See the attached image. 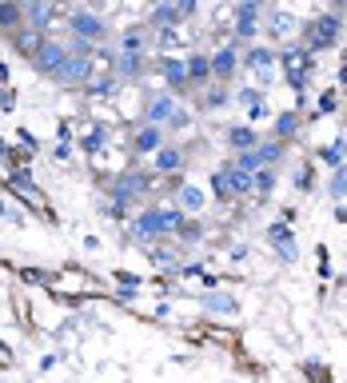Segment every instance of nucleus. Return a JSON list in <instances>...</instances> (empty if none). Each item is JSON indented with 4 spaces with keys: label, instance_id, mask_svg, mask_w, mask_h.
<instances>
[{
    "label": "nucleus",
    "instance_id": "1",
    "mask_svg": "<svg viewBox=\"0 0 347 383\" xmlns=\"http://www.w3.org/2000/svg\"><path fill=\"white\" fill-rule=\"evenodd\" d=\"M148 192H152V176L148 172H136V168H128V172L108 188V196H112L108 212H112V216H124V212L132 208L140 196H148Z\"/></svg>",
    "mask_w": 347,
    "mask_h": 383
},
{
    "label": "nucleus",
    "instance_id": "2",
    "mask_svg": "<svg viewBox=\"0 0 347 383\" xmlns=\"http://www.w3.org/2000/svg\"><path fill=\"white\" fill-rule=\"evenodd\" d=\"M280 64H284V76L287 84L296 88V92H303L308 88V76L315 72V52H308V44L303 40H292V44H284V52H280Z\"/></svg>",
    "mask_w": 347,
    "mask_h": 383
},
{
    "label": "nucleus",
    "instance_id": "3",
    "mask_svg": "<svg viewBox=\"0 0 347 383\" xmlns=\"http://www.w3.org/2000/svg\"><path fill=\"white\" fill-rule=\"evenodd\" d=\"M339 32H343L339 13H320L315 20H308V28H303V44H308V52H327V48L339 44Z\"/></svg>",
    "mask_w": 347,
    "mask_h": 383
},
{
    "label": "nucleus",
    "instance_id": "4",
    "mask_svg": "<svg viewBox=\"0 0 347 383\" xmlns=\"http://www.w3.org/2000/svg\"><path fill=\"white\" fill-rule=\"evenodd\" d=\"M164 235H172L168 232V223H164V208H144L136 216V223H132V240H136V244L156 247Z\"/></svg>",
    "mask_w": 347,
    "mask_h": 383
},
{
    "label": "nucleus",
    "instance_id": "5",
    "mask_svg": "<svg viewBox=\"0 0 347 383\" xmlns=\"http://www.w3.org/2000/svg\"><path fill=\"white\" fill-rule=\"evenodd\" d=\"M68 32H72L76 40H88V44H96V48L104 44V40H108V25H104V16L84 13V8L68 16Z\"/></svg>",
    "mask_w": 347,
    "mask_h": 383
},
{
    "label": "nucleus",
    "instance_id": "6",
    "mask_svg": "<svg viewBox=\"0 0 347 383\" xmlns=\"http://www.w3.org/2000/svg\"><path fill=\"white\" fill-rule=\"evenodd\" d=\"M156 72L164 76V84H168V92H172V96H184V92H192L188 60H180V56H160V60H156Z\"/></svg>",
    "mask_w": 347,
    "mask_h": 383
},
{
    "label": "nucleus",
    "instance_id": "7",
    "mask_svg": "<svg viewBox=\"0 0 347 383\" xmlns=\"http://www.w3.org/2000/svg\"><path fill=\"white\" fill-rule=\"evenodd\" d=\"M64 60H68V44H60V40H44L40 52L28 64H32L40 76H52V80H56V72L64 68Z\"/></svg>",
    "mask_w": 347,
    "mask_h": 383
},
{
    "label": "nucleus",
    "instance_id": "8",
    "mask_svg": "<svg viewBox=\"0 0 347 383\" xmlns=\"http://www.w3.org/2000/svg\"><path fill=\"white\" fill-rule=\"evenodd\" d=\"M92 72H96L92 56H72V52H68L64 68L56 72V84H60V88H84L88 80H92Z\"/></svg>",
    "mask_w": 347,
    "mask_h": 383
},
{
    "label": "nucleus",
    "instance_id": "9",
    "mask_svg": "<svg viewBox=\"0 0 347 383\" xmlns=\"http://www.w3.org/2000/svg\"><path fill=\"white\" fill-rule=\"evenodd\" d=\"M240 48L236 44H223V48H216L211 52V80H220V84H228L232 76L240 72Z\"/></svg>",
    "mask_w": 347,
    "mask_h": 383
},
{
    "label": "nucleus",
    "instance_id": "10",
    "mask_svg": "<svg viewBox=\"0 0 347 383\" xmlns=\"http://www.w3.org/2000/svg\"><path fill=\"white\" fill-rule=\"evenodd\" d=\"M44 40H48V37H44L40 28H32V25H20L16 32H8V44H13V52H16V56H25V60H32V56H37Z\"/></svg>",
    "mask_w": 347,
    "mask_h": 383
},
{
    "label": "nucleus",
    "instance_id": "11",
    "mask_svg": "<svg viewBox=\"0 0 347 383\" xmlns=\"http://www.w3.org/2000/svg\"><path fill=\"white\" fill-rule=\"evenodd\" d=\"M268 240H272V247H275V252H280V260H284V264H296V260H299L296 235H292V228H287L284 220H280V223H272V228H268Z\"/></svg>",
    "mask_w": 347,
    "mask_h": 383
},
{
    "label": "nucleus",
    "instance_id": "12",
    "mask_svg": "<svg viewBox=\"0 0 347 383\" xmlns=\"http://www.w3.org/2000/svg\"><path fill=\"white\" fill-rule=\"evenodd\" d=\"M164 148V128L160 124H140V132L132 136V152L136 156H156Z\"/></svg>",
    "mask_w": 347,
    "mask_h": 383
},
{
    "label": "nucleus",
    "instance_id": "13",
    "mask_svg": "<svg viewBox=\"0 0 347 383\" xmlns=\"http://www.w3.org/2000/svg\"><path fill=\"white\" fill-rule=\"evenodd\" d=\"M112 72H116V80H140L148 72V60H144V52H120L116 64H112Z\"/></svg>",
    "mask_w": 347,
    "mask_h": 383
},
{
    "label": "nucleus",
    "instance_id": "14",
    "mask_svg": "<svg viewBox=\"0 0 347 383\" xmlns=\"http://www.w3.org/2000/svg\"><path fill=\"white\" fill-rule=\"evenodd\" d=\"M176 112H180V104H176L172 92H164V96H152V100H148V124H160V128H168V124L176 120Z\"/></svg>",
    "mask_w": 347,
    "mask_h": 383
},
{
    "label": "nucleus",
    "instance_id": "15",
    "mask_svg": "<svg viewBox=\"0 0 347 383\" xmlns=\"http://www.w3.org/2000/svg\"><path fill=\"white\" fill-rule=\"evenodd\" d=\"M232 37H236V44H251V40L260 37V13L236 8V28H232Z\"/></svg>",
    "mask_w": 347,
    "mask_h": 383
},
{
    "label": "nucleus",
    "instance_id": "16",
    "mask_svg": "<svg viewBox=\"0 0 347 383\" xmlns=\"http://www.w3.org/2000/svg\"><path fill=\"white\" fill-rule=\"evenodd\" d=\"M223 140H228V148H232V152L240 156V152H251L256 144H260V132H256L251 124H232V128H228V136H223Z\"/></svg>",
    "mask_w": 347,
    "mask_h": 383
},
{
    "label": "nucleus",
    "instance_id": "17",
    "mask_svg": "<svg viewBox=\"0 0 347 383\" xmlns=\"http://www.w3.org/2000/svg\"><path fill=\"white\" fill-rule=\"evenodd\" d=\"M244 64H248V68H256V72H260V80H272L275 48H268V44H251L248 56H244Z\"/></svg>",
    "mask_w": 347,
    "mask_h": 383
},
{
    "label": "nucleus",
    "instance_id": "18",
    "mask_svg": "<svg viewBox=\"0 0 347 383\" xmlns=\"http://www.w3.org/2000/svg\"><path fill=\"white\" fill-rule=\"evenodd\" d=\"M52 20H56V0H37V4L25 13V25L40 28V32H48Z\"/></svg>",
    "mask_w": 347,
    "mask_h": 383
},
{
    "label": "nucleus",
    "instance_id": "19",
    "mask_svg": "<svg viewBox=\"0 0 347 383\" xmlns=\"http://www.w3.org/2000/svg\"><path fill=\"white\" fill-rule=\"evenodd\" d=\"M188 76H192V88L208 84L211 80V56H204V52H188Z\"/></svg>",
    "mask_w": 347,
    "mask_h": 383
},
{
    "label": "nucleus",
    "instance_id": "20",
    "mask_svg": "<svg viewBox=\"0 0 347 383\" xmlns=\"http://www.w3.org/2000/svg\"><path fill=\"white\" fill-rule=\"evenodd\" d=\"M180 168H184V152L164 144V148L156 152V176H176Z\"/></svg>",
    "mask_w": 347,
    "mask_h": 383
},
{
    "label": "nucleus",
    "instance_id": "21",
    "mask_svg": "<svg viewBox=\"0 0 347 383\" xmlns=\"http://www.w3.org/2000/svg\"><path fill=\"white\" fill-rule=\"evenodd\" d=\"M20 25H25V8H20L16 0H0V32L8 37V32H16Z\"/></svg>",
    "mask_w": 347,
    "mask_h": 383
},
{
    "label": "nucleus",
    "instance_id": "22",
    "mask_svg": "<svg viewBox=\"0 0 347 383\" xmlns=\"http://www.w3.org/2000/svg\"><path fill=\"white\" fill-rule=\"evenodd\" d=\"M204 308H208L211 316H236V311H240V299L228 296V292H211V296H204Z\"/></svg>",
    "mask_w": 347,
    "mask_h": 383
},
{
    "label": "nucleus",
    "instance_id": "23",
    "mask_svg": "<svg viewBox=\"0 0 347 383\" xmlns=\"http://www.w3.org/2000/svg\"><path fill=\"white\" fill-rule=\"evenodd\" d=\"M88 96H96V100H112L116 96V88H120V80H116V72H108V76H92L88 80Z\"/></svg>",
    "mask_w": 347,
    "mask_h": 383
},
{
    "label": "nucleus",
    "instance_id": "24",
    "mask_svg": "<svg viewBox=\"0 0 347 383\" xmlns=\"http://www.w3.org/2000/svg\"><path fill=\"white\" fill-rule=\"evenodd\" d=\"M152 25H160V28H176V25H184V16L176 13V4H172V0H156V8H152Z\"/></svg>",
    "mask_w": 347,
    "mask_h": 383
},
{
    "label": "nucleus",
    "instance_id": "25",
    "mask_svg": "<svg viewBox=\"0 0 347 383\" xmlns=\"http://www.w3.org/2000/svg\"><path fill=\"white\" fill-rule=\"evenodd\" d=\"M272 132H275V140H284V144L287 140H296L299 136V112H280Z\"/></svg>",
    "mask_w": 347,
    "mask_h": 383
},
{
    "label": "nucleus",
    "instance_id": "26",
    "mask_svg": "<svg viewBox=\"0 0 347 383\" xmlns=\"http://www.w3.org/2000/svg\"><path fill=\"white\" fill-rule=\"evenodd\" d=\"M275 180H280V176H275V168H260V172L251 176V196H256V200H268L275 192Z\"/></svg>",
    "mask_w": 347,
    "mask_h": 383
},
{
    "label": "nucleus",
    "instance_id": "27",
    "mask_svg": "<svg viewBox=\"0 0 347 383\" xmlns=\"http://www.w3.org/2000/svg\"><path fill=\"white\" fill-rule=\"evenodd\" d=\"M320 160L327 164V168H343V160H347V136H339L335 144L320 148Z\"/></svg>",
    "mask_w": 347,
    "mask_h": 383
},
{
    "label": "nucleus",
    "instance_id": "28",
    "mask_svg": "<svg viewBox=\"0 0 347 383\" xmlns=\"http://www.w3.org/2000/svg\"><path fill=\"white\" fill-rule=\"evenodd\" d=\"M228 176H232V196H251V172L236 168V160H228Z\"/></svg>",
    "mask_w": 347,
    "mask_h": 383
},
{
    "label": "nucleus",
    "instance_id": "29",
    "mask_svg": "<svg viewBox=\"0 0 347 383\" xmlns=\"http://www.w3.org/2000/svg\"><path fill=\"white\" fill-rule=\"evenodd\" d=\"M211 196H216V200H236V196H232V176H228V164L211 172Z\"/></svg>",
    "mask_w": 347,
    "mask_h": 383
},
{
    "label": "nucleus",
    "instance_id": "30",
    "mask_svg": "<svg viewBox=\"0 0 347 383\" xmlns=\"http://www.w3.org/2000/svg\"><path fill=\"white\" fill-rule=\"evenodd\" d=\"M148 48V32H144V28H128L124 32V40H120V52H144Z\"/></svg>",
    "mask_w": 347,
    "mask_h": 383
},
{
    "label": "nucleus",
    "instance_id": "31",
    "mask_svg": "<svg viewBox=\"0 0 347 383\" xmlns=\"http://www.w3.org/2000/svg\"><path fill=\"white\" fill-rule=\"evenodd\" d=\"M268 28H272L275 40H284V37H292V32H296V20H292L287 13H272V16H268Z\"/></svg>",
    "mask_w": 347,
    "mask_h": 383
},
{
    "label": "nucleus",
    "instance_id": "32",
    "mask_svg": "<svg viewBox=\"0 0 347 383\" xmlns=\"http://www.w3.org/2000/svg\"><path fill=\"white\" fill-rule=\"evenodd\" d=\"M176 235H180L184 244H196V240H204V223L199 220H184L180 228H176Z\"/></svg>",
    "mask_w": 347,
    "mask_h": 383
},
{
    "label": "nucleus",
    "instance_id": "33",
    "mask_svg": "<svg viewBox=\"0 0 347 383\" xmlns=\"http://www.w3.org/2000/svg\"><path fill=\"white\" fill-rule=\"evenodd\" d=\"M327 188H332V192H327L332 200H343L347 196V168H332V184Z\"/></svg>",
    "mask_w": 347,
    "mask_h": 383
},
{
    "label": "nucleus",
    "instance_id": "34",
    "mask_svg": "<svg viewBox=\"0 0 347 383\" xmlns=\"http://www.w3.org/2000/svg\"><path fill=\"white\" fill-rule=\"evenodd\" d=\"M104 144H108V128H104V124H96V128L84 136V152H100Z\"/></svg>",
    "mask_w": 347,
    "mask_h": 383
},
{
    "label": "nucleus",
    "instance_id": "35",
    "mask_svg": "<svg viewBox=\"0 0 347 383\" xmlns=\"http://www.w3.org/2000/svg\"><path fill=\"white\" fill-rule=\"evenodd\" d=\"M180 208L184 212H199L204 208V196H199L196 188H180Z\"/></svg>",
    "mask_w": 347,
    "mask_h": 383
},
{
    "label": "nucleus",
    "instance_id": "36",
    "mask_svg": "<svg viewBox=\"0 0 347 383\" xmlns=\"http://www.w3.org/2000/svg\"><path fill=\"white\" fill-rule=\"evenodd\" d=\"M152 264H160V268H176V252H168V247H152Z\"/></svg>",
    "mask_w": 347,
    "mask_h": 383
},
{
    "label": "nucleus",
    "instance_id": "37",
    "mask_svg": "<svg viewBox=\"0 0 347 383\" xmlns=\"http://www.w3.org/2000/svg\"><path fill=\"white\" fill-rule=\"evenodd\" d=\"M228 100H232V96H228V92H223V84H220V88H211L208 96H204V108H223Z\"/></svg>",
    "mask_w": 347,
    "mask_h": 383
},
{
    "label": "nucleus",
    "instance_id": "38",
    "mask_svg": "<svg viewBox=\"0 0 347 383\" xmlns=\"http://www.w3.org/2000/svg\"><path fill=\"white\" fill-rule=\"evenodd\" d=\"M176 4V13L184 16V20H192V16H196V8H199V0H172Z\"/></svg>",
    "mask_w": 347,
    "mask_h": 383
},
{
    "label": "nucleus",
    "instance_id": "39",
    "mask_svg": "<svg viewBox=\"0 0 347 383\" xmlns=\"http://www.w3.org/2000/svg\"><path fill=\"white\" fill-rule=\"evenodd\" d=\"M240 104H244V108H251V104H260V100H263V92H260V88H244V92H240Z\"/></svg>",
    "mask_w": 347,
    "mask_h": 383
},
{
    "label": "nucleus",
    "instance_id": "40",
    "mask_svg": "<svg viewBox=\"0 0 347 383\" xmlns=\"http://www.w3.org/2000/svg\"><path fill=\"white\" fill-rule=\"evenodd\" d=\"M268 0H236V8H251V13H260Z\"/></svg>",
    "mask_w": 347,
    "mask_h": 383
},
{
    "label": "nucleus",
    "instance_id": "41",
    "mask_svg": "<svg viewBox=\"0 0 347 383\" xmlns=\"http://www.w3.org/2000/svg\"><path fill=\"white\" fill-rule=\"evenodd\" d=\"M296 184H299V188H303V192H308V188H311V172H308V168H303V172H299V176H296Z\"/></svg>",
    "mask_w": 347,
    "mask_h": 383
},
{
    "label": "nucleus",
    "instance_id": "42",
    "mask_svg": "<svg viewBox=\"0 0 347 383\" xmlns=\"http://www.w3.org/2000/svg\"><path fill=\"white\" fill-rule=\"evenodd\" d=\"M184 124H188V112H184V108H180V112H176V120H172V124H168V128H184Z\"/></svg>",
    "mask_w": 347,
    "mask_h": 383
},
{
    "label": "nucleus",
    "instance_id": "43",
    "mask_svg": "<svg viewBox=\"0 0 347 383\" xmlns=\"http://www.w3.org/2000/svg\"><path fill=\"white\" fill-rule=\"evenodd\" d=\"M16 4H20V8H25V13H28V8H32V4H37V0H16Z\"/></svg>",
    "mask_w": 347,
    "mask_h": 383
}]
</instances>
